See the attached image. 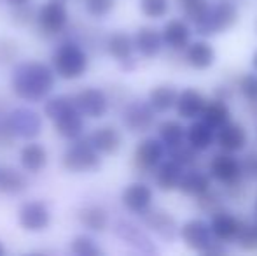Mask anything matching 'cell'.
Instances as JSON below:
<instances>
[{
	"label": "cell",
	"instance_id": "6da1fadb",
	"mask_svg": "<svg viewBox=\"0 0 257 256\" xmlns=\"http://www.w3.org/2000/svg\"><path fill=\"white\" fill-rule=\"evenodd\" d=\"M54 82H56V74L53 67L37 60L18 63L11 75L13 92L16 93V97L27 102L44 100L53 92Z\"/></svg>",
	"mask_w": 257,
	"mask_h": 256
},
{
	"label": "cell",
	"instance_id": "7a4b0ae2",
	"mask_svg": "<svg viewBox=\"0 0 257 256\" xmlns=\"http://www.w3.org/2000/svg\"><path fill=\"white\" fill-rule=\"evenodd\" d=\"M51 65L54 74L65 81H74L86 74L89 67V56L77 42H61L53 51Z\"/></svg>",
	"mask_w": 257,
	"mask_h": 256
},
{
	"label": "cell",
	"instance_id": "3957f363",
	"mask_svg": "<svg viewBox=\"0 0 257 256\" xmlns=\"http://www.w3.org/2000/svg\"><path fill=\"white\" fill-rule=\"evenodd\" d=\"M240 21V11L233 0H215L210 6V11L201 21H198L194 27V32L201 37H212L215 34H224L236 27Z\"/></svg>",
	"mask_w": 257,
	"mask_h": 256
},
{
	"label": "cell",
	"instance_id": "277c9868",
	"mask_svg": "<svg viewBox=\"0 0 257 256\" xmlns=\"http://www.w3.org/2000/svg\"><path fill=\"white\" fill-rule=\"evenodd\" d=\"M61 163H63V168H67L68 172L82 174V172L98 170L102 167V158L88 139H75V142L65 149Z\"/></svg>",
	"mask_w": 257,
	"mask_h": 256
},
{
	"label": "cell",
	"instance_id": "5b68a950",
	"mask_svg": "<svg viewBox=\"0 0 257 256\" xmlns=\"http://www.w3.org/2000/svg\"><path fill=\"white\" fill-rule=\"evenodd\" d=\"M4 125L14 139L34 140L42 132V116L30 107H16L7 114Z\"/></svg>",
	"mask_w": 257,
	"mask_h": 256
},
{
	"label": "cell",
	"instance_id": "8992f818",
	"mask_svg": "<svg viewBox=\"0 0 257 256\" xmlns=\"http://www.w3.org/2000/svg\"><path fill=\"white\" fill-rule=\"evenodd\" d=\"M140 216L142 226L147 232L154 233L159 240L163 242L172 244L173 240L179 237V223L173 218L172 212H168L166 209L161 207H153L151 205L147 211H144Z\"/></svg>",
	"mask_w": 257,
	"mask_h": 256
},
{
	"label": "cell",
	"instance_id": "52a82bcc",
	"mask_svg": "<svg viewBox=\"0 0 257 256\" xmlns=\"http://www.w3.org/2000/svg\"><path fill=\"white\" fill-rule=\"evenodd\" d=\"M179 237L187 249L200 254H205L206 249L215 240L208 221H205L203 218L187 219L184 225L179 226Z\"/></svg>",
	"mask_w": 257,
	"mask_h": 256
},
{
	"label": "cell",
	"instance_id": "ba28073f",
	"mask_svg": "<svg viewBox=\"0 0 257 256\" xmlns=\"http://www.w3.org/2000/svg\"><path fill=\"white\" fill-rule=\"evenodd\" d=\"M35 23L46 35H58L68 25V11L65 0H48L35 14Z\"/></svg>",
	"mask_w": 257,
	"mask_h": 256
},
{
	"label": "cell",
	"instance_id": "9c48e42d",
	"mask_svg": "<svg viewBox=\"0 0 257 256\" xmlns=\"http://www.w3.org/2000/svg\"><path fill=\"white\" fill-rule=\"evenodd\" d=\"M114 233L119 240H122L126 246L133 247L139 253H146V254L159 253V249L156 247L153 239L149 237L147 230L139 226L137 223L130 221V219H117L114 223Z\"/></svg>",
	"mask_w": 257,
	"mask_h": 256
},
{
	"label": "cell",
	"instance_id": "30bf717a",
	"mask_svg": "<svg viewBox=\"0 0 257 256\" xmlns=\"http://www.w3.org/2000/svg\"><path fill=\"white\" fill-rule=\"evenodd\" d=\"M208 176L222 186L234 185L245 179L241 172V161L233 153H226V151H220L212 156L208 163Z\"/></svg>",
	"mask_w": 257,
	"mask_h": 256
},
{
	"label": "cell",
	"instance_id": "8fae6325",
	"mask_svg": "<svg viewBox=\"0 0 257 256\" xmlns=\"http://www.w3.org/2000/svg\"><path fill=\"white\" fill-rule=\"evenodd\" d=\"M156 113L147 100H132L122 111V125L132 133H146L153 128Z\"/></svg>",
	"mask_w": 257,
	"mask_h": 256
},
{
	"label": "cell",
	"instance_id": "7c38bea8",
	"mask_svg": "<svg viewBox=\"0 0 257 256\" xmlns=\"http://www.w3.org/2000/svg\"><path fill=\"white\" fill-rule=\"evenodd\" d=\"M166 147L158 137H147L137 144L133 151V165L139 172H154V168L165 160Z\"/></svg>",
	"mask_w": 257,
	"mask_h": 256
},
{
	"label": "cell",
	"instance_id": "4fadbf2b",
	"mask_svg": "<svg viewBox=\"0 0 257 256\" xmlns=\"http://www.w3.org/2000/svg\"><path fill=\"white\" fill-rule=\"evenodd\" d=\"M74 104L79 109V113L89 120H98L103 118L108 111V97L103 90L88 86L82 88L77 95L74 97Z\"/></svg>",
	"mask_w": 257,
	"mask_h": 256
},
{
	"label": "cell",
	"instance_id": "5bb4252c",
	"mask_svg": "<svg viewBox=\"0 0 257 256\" xmlns=\"http://www.w3.org/2000/svg\"><path fill=\"white\" fill-rule=\"evenodd\" d=\"M18 221H20L21 228L27 230V232H42V230H46L51 225V211H49V207L44 202H27V204H23L20 207Z\"/></svg>",
	"mask_w": 257,
	"mask_h": 256
},
{
	"label": "cell",
	"instance_id": "9a60e30c",
	"mask_svg": "<svg viewBox=\"0 0 257 256\" xmlns=\"http://www.w3.org/2000/svg\"><path fill=\"white\" fill-rule=\"evenodd\" d=\"M215 144L220 147V151L236 154L248 144V133L241 123L229 120L226 125L215 130Z\"/></svg>",
	"mask_w": 257,
	"mask_h": 256
},
{
	"label": "cell",
	"instance_id": "2e32d148",
	"mask_svg": "<svg viewBox=\"0 0 257 256\" xmlns=\"http://www.w3.org/2000/svg\"><path fill=\"white\" fill-rule=\"evenodd\" d=\"M191 35H193V28H191V23H187L184 18L168 20L161 28L163 42L170 51L182 53L191 42Z\"/></svg>",
	"mask_w": 257,
	"mask_h": 256
},
{
	"label": "cell",
	"instance_id": "e0dca14e",
	"mask_svg": "<svg viewBox=\"0 0 257 256\" xmlns=\"http://www.w3.org/2000/svg\"><path fill=\"white\" fill-rule=\"evenodd\" d=\"M182 58L187 67L194 68V70H198V72H203V70H208V68L215 63L217 53L208 41L200 39V41H191L189 44H187V48L182 51Z\"/></svg>",
	"mask_w": 257,
	"mask_h": 256
},
{
	"label": "cell",
	"instance_id": "ac0fdd59",
	"mask_svg": "<svg viewBox=\"0 0 257 256\" xmlns=\"http://www.w3.org/2000/svg\"><path fill=\"white\" fill-rule=\"evenodd\" d=\"M154 193L146 183H132L121 193V204L132 214H142L153 205Z\"/></svg>",
	"mask_w": 257,
	"mask_h": 256
},
{
	"label": "cell",
	"instance_id": "d6986e66",
	"mask_svg": "<svg viewBox=\"0 0 257 256\" xmlns=\"http://www.w3.org/2000/svg\"><path fill=\"white\" fill-rule=\"evenodd\" d=\"M133 46H135V51L144 58H156V56L161 55L163 48H165L161 30L151 27V25H144L133 35Z\"/></svg>",
	"mask_w": 257,
	"mask_h": 256
},
{
	"label": "cell",
	"instance_id": "ffe728a7",
	"mask_svg": "<svg viewBox=\"0 0 257 256\" xmlns=\"http://www.w3.org/2000/svg\"><path fill=\"white\" fill-rule=\"evenodd\" d=\"M53 125L60 137H63V139H67V140H75L84 132V116L79 113L75 104H72V106L67 107L60 116L54 118Z\"/></svg>",
	"mask_w": 257,
	"mask_h": 256
},
{
	"label": "cell",
	"instance_id": "44dd1931",
	"mask_svg": "<svg viewBox=\"0 0 257 256\" xmlns=\"http://www.w3.org/2000/svg\"><path fill=\"white\" fill-rule=\"evenodd\" d=\"M88 140L100 154H115L122 147V133L114 125H102L95 128Z\"/></svg>",
	"mask_w": 257,
	"mask_h": 256
},
{
	"label": "cell",
	"instance_id": "7402d4cb",
	"mask_svg": "<svg viewBox=\"0 0 257 256\" xmlns=\"http://www.w3.org/2000/svg\"><path fill=\"white\" fill-rule=\"evenodd\" d=\"M210 230H212L213 237L219 239L220 242L227 244V242H233L234 237H236L238 232V226H240V219L229 212L226 207L217 211L215 214L210 216Z\"/></svg>",
	"mask_w": 257,
	"mask_h": 256
},
{
	"label": "cell",
	"instance_id": "603a6c76",
	"mask_svg": "<svg viewBox=\"0 0 257 256\" xmlns=\"http://www.w3.org/2000/svg\"><path fill=\"white\" fill-rule=\"evenodd\" d=\"M206 99L205 95L196 88H184L182 92H179L177 102L173 109L177 111V116L182 120H196L200 116L201 109H203Z\"/></svg>",
	"mask_w": 257,
	"mask_h": 256
},
{
	"label": "cell",
	"instance_id": "cb8c5ba5",
	"mask_svg": "<svg viewBox=\"0 0 257 256\" xmlns=\"http://www.w3.org/2000/svg\"><path fill=\"white\" fill-rule=\"evenodd\" d=\"M210 186H212V178L206 172L189 167V170L182 172V178H180L177 190L186 197H198V195L205 193Z\"/></svg>",
	"mask_w": 257,
	"mask_h": 256
},
{
	"label": "cell",
	"instance_id": "d4e9b609",
	"mask_svg": "<svg viewBox=\"0 0 257 256\" xmlns=\"http://www.w3.org/2000/svg\"><path fill=\"white\" fill-rule=\"evenodd\" d=\"M179 90L173 82H161L153 86V90L147 95V102L154 109V113H168L175 107Z\"/></svg>",
	"mask_w": 257,
	"mask_h": 256
},
{
	"label": "cell",
	"instance_id": "484cf974",
	"mask_svg": "<svg viewBox=\"0 0 257 256\" xmlns=\"http://www.w3.org/2000/svg\"><path fill=\"white\" fill-rule=\"evenodd\" d=\"M184 168L179 163H175L173 160H163L158 167L154 168V183L158 186V190L165 193L175 192L179 181L182 178Z\"/></svg>",
	"mask_w": 257,
	"mask_h": 256
},
{
	"label": "cell",
	"instance_id": "4316f807",
	"mask_svg": "<svg viewBox=\"0 0 257 256\" xmlns=\"http://www.w3.org/2000/svg\"><path fill=\"white\" fill-rule=\"evenodd\" d=\"M105 51L108 53L110 58H114L115 62H124L128 58H133V37L130 34H126L124 30H115L105 41Z\"/></svg>",
	"mask_w": 257,
	"mask_h": 256
},
{
	"label": "cell",
	"instance_id": "83f0119b",
	"mask_svg": "<svg viewBox=\"0 0 257 256\" xmlns=\"http://www.w3.org/2000/svg\"><path fill=\"white\" fill-rule=\"evenodd\" d=\"M186 142L196 151L203 153L215 144V130L201 120H196L186 128Z\"/></svg>",
	"mask_w": 257,
	"mask_h": 256
},
{
	"label": "cell",
	"instance_id": "f1b7e54d",
	"mask_svg": "<svg viewBox=\"0 0 257 256\" xmlns=\"http://www.w3.org/2000/svg\"><path fill=\"white\" fill-rule=\"evenodd\" d=\"M77 219L86 230L96 232V233L105 232V230L108 228V223H110L108 212L105 211L102 205H96V204H89L79 209Z\"/></svg>",
	"mask_w": 257,
	"mask_h": 256
},
{
	"label": "cell",
	"instance_id": "f546056e",
	"mask_svg": "<svg viewBox=\"0 0 257 256\" xmlns=\"http://www.w3.org/2000/svg\"><path fill=\"white\" fill-rule=\"evenodd\" d=\"M20 163L27 172L37 174V172H41L48 165V151H46V147L42 144L30 140V142L21 147Z\"/></svg>",
	"mask_w": 257,
	"mask_h": 256
},
{
	"label": "cell",
	"instance_id": "4dcf8cb0",
	"mask_svg": "<svg viewBox=\"0 0 257 256\" xmlns=\"http://www.w3.org/2000/svg\"><path fill=\"white\" fill-rule=\"evenodd\" d=\"M198 118H200L201 121H205L208 127L217 130L231 120V109H229V106H227V102H224V100L210 99L205 102L203 109H201Z\"/></svg>",
	"mask_w": 257,
	"mask_h": 256
},
{
	"label": "cell",
	"instance_id": "1f68e13d",
	"mask_svg": "<svg viewBox=\"0 0 257 256\" xmlns=\"http://www.w3.org/2000/svg\"><path fill=\"white\" fill-rule=\"evenodd\" d=\"M158 139L166 149L175 147L186 140V127L177 120H163L158 123Z\"/></svg>",
	"mask_w": 257,
	"mask_h": 256
},
{
	"label": "cell",
	"instance_id": "d6a6232c",
	"mask_svg": "<svg viewBox=\"0 0 257 256\" xmlns=\"http://www.w3.org/2000/svg\"><path fill=\"white\" fill-rule=\"evenodd\" d=\"M28 186L27 178H25L23 172H20L16 167H6L0 168V192L6 195H20L25 192Z\"/></svg>",
	"mask_w": 257,
	"mask_h": 256
},
{
	"label": "cell",
	"instance_id": "836d02e7",
	"mask_svg": "<svg viewBox=\"0 0 257 256\" xmlns=\"http://www.w3.org/2000/svg\"><path fill=\"white\" fill-rule=\"evenodd\" d=\"M196 198V209L201 212V214H206V216H212L215 214L217 211L224 209L226 205V195L224 192H219V190H213L210 186L205 193L198 195Z\"/></svg>",
	"mask_w": 257,
	"mask_h": 256
},
{
	"label": "cell",
	"instance_id": "e575fe53",
	"mask_svg": "<svg viewBox=\"0 0 257 256\" xmlns=\"http://www.w3.org/2000/svg\"><path fill=\"white\" fill-rule=\"evenodd\" d=\"M233 242L241 251H247V253L257 251V223L240 219V226H238L236 237H234Z\"/></svg>",
	"mask_w": 257,
	"mask_h": 256
},
{
	"label": "cell",
	"instance_id": "d590c367",
	"mask_svg": "<svg viewBox=\"0 0 257 256\" xmlns=\"http://www.w3.org/2000/svg\"><path fill=\"white\" fill-rule=\"evenodd\" d=\"M168 151V156L170 160H173L175 163H179L182 168H187V167H194L200 160V151H196L194 147H191L189 144L184 140L182 144L175 147H170Z\"/></svg>",
	"mask_w": 257,
	"mask_h": 256
},
{
	"label": "cell",
	"instance_id": "8d00e7d4",
	"mask_svg": "<svg viewBox=\"0 0 257 256\" xmlns=\"http://www.w3.org/2000/svg\"><path fill=\"white\" fill-rule=\"evenodd\" d=\"M236 88L240 95L250 104H257V70L245 72L236 79Z\"/></svg>",
	"mask_w": 257,
	"mask_h": 256
},
{
	"label": "cell",
	"instance_id": "74e56055",
	"mask_svg": "<svg viewBox=\"0 0 257 256\" xmlns=\"http://www.w3.org/2000/svg\"><path fill=\"white\" fill-rule=\"evenodd\" d=\"M210 6H212L210 0H193V2L180 6V9H182V16L187 23L196 25L198 21H201L206 16V13L210 11Z\"/></svg>",
	"mask_w": 257,
	"mask_h": 256
},
{
	"label": "cell",
	"instance_id": "f35d334b",
	"mask_svg": "<svg viewBox=\"0 0 257 256\" xmlns=\"http://www.w3.org/2000/svg\"><path fill=\"white\" fill-rule=\"evenodd\" d=\"M70 253L77 256H100L103 254V249L96 246L95 239L89 235H77L70 242Z\"/></svg>",
	"mask_w": 257,
	"mask_h": 256
},
{
	"label": "cell",
	"instance_id": "ab89813d",
	"mask_svg": "<svg viewBox=\"0 0 257 256\" xmlns=\"http://www.w3.org/2000/svg\"><path fill=\"white\" fill-rule=\"evenodd\" d=\"M139 7L149 20H161L170 13V0H139Z\"/></svg>",
	"mask_w": 257,
	"mask_h": 256
},
{
	"label": "cell",
	"instance_id": "60d3db41",
	"mask_svg": "<svg viewBox=\"0 0 257 256\" xmlns=\"http://www.w3.org/2000/svg\"><path fill=\"white\" fill-rule=\"evenodd\" d=\"M74 104V97H68V95H58V97H53V99L46 100L44 104V114L46 118L49 120H54L56 116H60L67 107H70Z\"/></svg>",
	"mask_w": 257,
	"mask_h": 256
},
{
	"label": "cell",
	"instance_id": "b9f144b4",
	"mask_svg": "<svg viewBox=\"0 0 257 256\" xmlns=\"http://www.w3.org/2000/svg\"><path fill=\"white\" fill-rule=\"evenodd\" d=\"M86 13L93 18H105L114 11L115 0H86Z\"/></svg>",
	"mask_w": 257,
	"mask_h": 256
},
{
	"label": "cell",
	"instance_id": "7bdbcfd3",
	"mask_svg": "<svg viewBox=\"0 0 257 256\" xmlns=\"http://www.w3.org/2000/svg\"><path fill=\"white\" fill-rule=\"evenodd\" d=\"M35 14H37V11H35L30 4H25V6L13 7L11 18H13V23H16L18 27H27V25L35 21Z\"/></svg>",
	"mask_w": 257,
	"mask_h": 256
},
{
	"label": "cell",
	"instance_id": "ee69618b",
	"mask_svg": "<svg viewBox=\"0 0 257 256\" xmlns=\"http://www.w3.org/2000/svg\"><path fill=\"white\" fill-rule=\"evenodd\" d=\"M241 161V172L245 179H257V151H250Z\"/></svg>",
	"mask_w": 257,
	"mask_h": 256
},
{
	"label": "cell",
	"instance_id": "f6af8a7d",
	"mask_svg": "<svg viewBox=\"0 0 257 256\" xmlns=\"http://www.w3.org/2000/svg\"><path fill=\"white\" fill-rule=\"evenodd\" d=\"M18 44L11 39H0V63H9L16 58Z\"/></svg>",
	"mask_w": 257,
	"mask_h": 256
},
{
	"label": "cell",
	"instance_id": "bcb514c9",
	"mask_svg": "<svg viewBox=\"0 0 257 256\" xmlns=\"http://www.w3.org/2000/svg\"><path fill=\"white\" fill-rule=\"evenodd\" d=\"M234 92H233V84L229 82H222V84H217L215 90H213V99L224 100V102H229L233 99Z\"/></svg>",
	"mask_w": 257,
	"mask_h": 256
},
{
	"label": "cell",
	"instance_id": "7dc6e473",
	"mask_svg": "<svg viewBox=\"0 0 257 256\" xmlns=\"http://www.w3.org/2000/svg\"><path fill=\"white\" fill-rule=\"evenodd\" d=\"M11 7H16V6H25V4H30L32 0H6Z\"/></svg>",
	"mask_w": 257,
	"mask_h": 256
},
{
	"label": "cell",
	"instance_id": "c3c4849f",
	"mask_svg": "<svg viewBox=\"0 0 257 256\" xmlns=\"http://www.w3.org/2000/svg\"><path fill=\"white\" fill-rule=\"evenodd\" d=\"M250 65H252L254 70H257V49L254 51V55H252V58H250Z\"/></svg>",
	"mask_w": 257,
	"mask_h": 256
},
{
	"label": "cell",
	"instance_id": "681fc988",
	"mask_svg": "<svg viewBox=\"0 0 257 256\" xmlns=\"http://www.w3.org/2000/svg\"><path fill=\"white\" fill-rule=\"evenodd\" d=\"M6 253H7L6 246H4V244H2V240H0V256H4V254H6Z\"/></svg>",
	"mask_w": 257,
	"mask_h": 256
},
{
	"label": "cell",
	"instance_id": "f907efd6",
	"mask_svg": "<svg viewBox=\"0 0 257 256\" xmlns=\"http://www.w3.org/2000/svg\"><path fill=\"white\" fill-rule=\"evenodd\" d=\"M254 214H255V219H254V221L257 223V198H255V204H254Z\"/></svg>",
	"mask_w": 257,
	"mask_h": 256
},
{
	"label": "cell",
	"instance_id": "816d5d0a",
	"mask_svg": "<svg viewBox=\"0 0 257 256\" xmlns=\"http://www.w3.org/2000/svg\"><path fill=\"white\" fill-rule=\"evenodd\" d=\"M177 2H179L180 6H184V4H189V2H193V0H177Z\"/></svg>",
	"mask_w": 257,
	"mask_h": 256
},
{
	"label": "cell",
	"instance_id": "f5cc1de1",
	"mask_svg": "<svg viewBox=\"0 0 257 256\" xmlns=\"http://www.w3.org/2000/svg\"><path fill=\"white\" fill-rule=\"evenodd\" d=\"M254 30H255V35H257V18H255V21H254Z\"/></svg>",
	"mask_w": 257,
	"mask_h": 256
},
{
	"label": "cell",
	"instance_id": "db71d44e",
	"mask_svg": "<svg viewBox=\"0 0 257 256\" xmlns=\"http://www.w3.org/2000/svg\"><path fill=\"white\" fill-rule=\"evenodd\" d=\"M255 130H257V125H255Z\"/></svg>",
	"mask_w": 257,
	"mask_h": 256
}]
</instances>
